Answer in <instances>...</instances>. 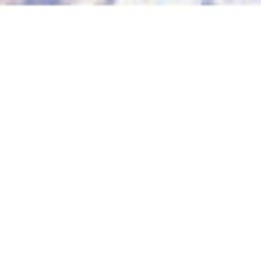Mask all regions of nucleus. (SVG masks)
Listing matches in <instances>:
<instances>
[{
	"label": "nucleus",
	"instance_id": "nucleus-1",
	"mask_svg": "<svg viewBox=\"0 0 261 261\" xmlns=\"http://www.w3.org/2000/svg\"><path fill=\"white\" fill-rule=\"evenodd\" d=\"M73 0H0V6H63Z\"/></svg>",
	"mask_w": 261,
	"mask_h": 261
}]
</instances>
